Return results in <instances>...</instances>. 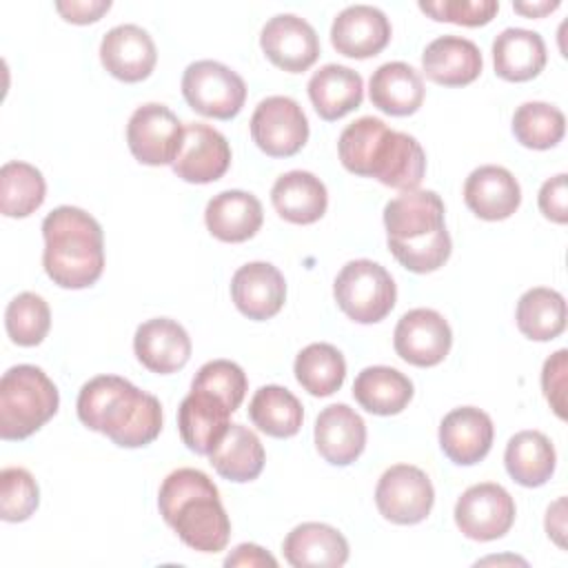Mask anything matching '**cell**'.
Segmentation results:
<instances>
[{"mask_svg":"<svg viewBox=\"0 0 568 568\" xmlns=\"http://www.w3.org/2000/svg\"><path fill=\"white\" fill-rule=\"evenodd\" d=\"M55 9L67 22L89 24L111 9V0H58Z\"/></svg>","mask_w":568,"mask_h":568,"instance_id":"obj_46","label":"cell"},{"mask_svg":"<svg viewBox=\"0 0 568 568\" xmlns=\"http://www.w3.org/2000/svg\"><path fill=\"white\" fill-rule=\"evenodd\" d=\"M453 344V331L442 313L433 308H413L404 313L393 333L395 353L419 368L439 364Z\"/></svg>","mask_w":568,"mask_h":568,"instance_id":"obj_12","label":"cell"},{"mask_svg":"<svg viewBox=\"0 0 568 568\" xmlns=\"http://www.w3.org/2000/svg\"><path fill=\"white\" fill-rule=\"evenodd\" d=\"M353 397L373 415H397L413 399V382L393 366H366L353 382Z\"/></svg>","mask_w":568,"mask_h":568,"instance_id":"obj_33","label":"cell"},{"mask_svg":"<svg viewBox=\"0 0 568 568\" xmlns=\"http://www.w3.org/2000/svg\"><path fill=\"white\" fill-rule=\"evenodd\" d=\"M75 408L87 428L122 448H142L162 430L160 399L120 375L91 377L80 388Z\"/></svg>","mask_w":568,"mask_h":568,"instance_id":"obj_1","label":"cell"},{"mask_svg":"<svg viewBox=\"0 0 568 568\" xmlns=\"http://www.w3.org/2000/svg\"><path fill=\"white\" fill-rule=\"evenodd\" d=\"M419 9L439 22L481 27L495 18V13L499 11V2L497 0H437V2L422 0Z\"/></svg>","mask_w":568,"mask_h":568,"instance_id":"obj_43","label":"cell"},{"mask_svg":"<svg viewBox=\"0 0 568 568\" xmlns=\"http://www.w3.org/2000/svg\"><path fill=\"white\" fill-rule=\"evenodd\" d=\"M231 297L242 315L264 322L280 313L286 300V282L271 262H248L233 273Z\"/></svg>","mask_w":568,"mask_h":568,"instance_id":"obj_17","label":"cell"},{"mask_svg":"<svg viewBox=\"0 0 568 568\" xmlns=\"http://www.w3.org/2000/svg\"><path fill=\"white\" fill-rule=\"evenodd\" d=\"M271 202L277 215L291 224H313L328 206L324 182L308 171H288L271 189Z\"/></svg>","mask_w":568,"mask_h":568,"instance_id":"obj_30","label":"cell"},{"mask_svg":"<svg viewBox=\"0 0 568 568\" xmlns=\"http://www.w3.org/2000/svg\"><path fill=\"white\" fill-rule=\"evenodd\" d=\"M484 67L479 47L462 36H439L426 44L422 69L426 78L444 87H464L479 78Z\"/></svg>","mask_w":568,"mask_h":568,"instance_id":"obj_25","label":"cell"},{"mask_svg":"<svg viewBox=\"0 0 568 568\" xmlns=\"http://www.w3.org/2000/svg\"><path fill=\"white\" fill-rule=\"evenodd\" d=\"M231 164V146L226 138L202 122L184 126V138L178 158L173 160V173L191 184H209L220 180Z\"/></svg>","mask_w":568,"mask_h":568,"instance_id":"obj_14","label":"cell"},{"mask_svg":"<svg viewBox=\"0 0 568 568\" xmlns=\"http://www.w3.org/2000/svg\"><path fill=\"white\" fill-rule=\"evenodd\" d=\"M260 47L282 71L302 73L320 58V38L315 29L295 13H277L262 27Z\"/></svg>","mask_w":568,"mask_h":568,"instance_id":"obj_13","label":"cell"},{"mask_svg":"<svg viewBox=\"0 0 568 568\" xmlns=\"http://www.w3.org/2000/svg\"><path fill=\"white\" fill-rule=\"evenodd\" d=\"M426 173V153L422 144L402 131L388 129L384 135L373 164L371 175L384 186L399 191H415Z\"/></svg>","mask_w":568,"mask_h":568,"instance_id":"obj_24","label":"cell"},{"mask_svg":"<svg viewBox=\"0 0 568 568\" xmlns=\"http://www.w3.org/2000/svg\"><path fill=\"white\" fill-rule=\"evenodd\" d=\"M515 499L493 481H481L462 493L455 504L457 528L475 541H493L504 537L515 524Z\"/></svg>","mask_w":568,"mask_h":568,"instance_id":"obj_11","label":"cell"},{"mask_svg":"<svg viewBox=\"0 0 568 568\" xmlns=\"http://www.w3.org/2000/svg\"><path fill=\"white\" fill-rule=\"evenodd\" d=\"M564 508H566V499L564 497H559L552 506H548V510H546V532H548V537H552L555 539V544L557 546H566V541H564V535H566V513H564Z\"/></svg>","mask_w":568,"mask_h":568,"instance_id":"obj_48","label":"cell"},{"mask_svg":"<svg viewBox=\"0 0 568 568\" xmlns=\"http://www.w3.org/2000/svg\"><path fill=\"white\" fill-rule=\"evenodd\" d=\"M295 379L315 397H328L342 388L346 377L344 355L326 342L304 346L295 357Z\"/></svg>","mask_w":568,"mask_h":568,"instance_id":"obj_36","label":"cell"},{"mask_svg":"<svg viewBox=\"0 0 568 568\" xmlns=\"http://www.w3.org/2000/svg\"><path fill=\"white\" fill-rule=\"evenodd\" d=\"M138 362L158 375L180 371L191 357V337L171 317H153L138 326L133 335Z\"/></svg>","mask_w":568,"mask_h":568,"instance_id":"obj_19","label":"cell"},{"mask_svg":"<svg viewBox=\"0 0 568 568\" xmlns=\"http://www.w3.org/2000/svg\"><path fill=\"white\" fill-rule=\"evenodd\" d=\"M546 42L537 31L508 27L493 40V64L501 80H532L546 67Z\"/></svg>","mask_w":568,"mask_h":568,"instance_id":"obj_28","label":"cell"},{"mask_svg":"<svg viewBox=\"0 0 568 568\" xmlns=\"http://www.w3.org/2000/svg\"><path fill=\"white\" fill-rule=\"evenodd\" d=\"M566 371H568V351L559 348L552 353L541 368V388L550 408L557 417L566 419Z\"/></svg>","mask_w":568,"mask_h":568,"instance_id":"obj_44","label":"cell"},{"mask_svg":"<svg viewBox=\"0 0 568 568\" xmlns=\"http://www.w3.org/2000/svg\"><path fill=\"white\" fill-rule=\"evenodd\" d=\"M390 40V20L373 4H351L331 24V44L346 58L377 55Z\"/></svg>","mask_w":568,"mask_h":568,"instance_id":"obj_15","label":"cell"},{"mask_svg":"<svg viewBox=\"0 0 568 568\" xmlns=\"http://www.w3.org/2000/svg\"><path fill=\"white\" fill-rule=\"evenodd\" d=\"M231 408L213 393L191 388L178 408L180 437L189 450L209 455L231 426Z\"/></svg>","mask_w":568,"mask_h":568,"instance_id":"obj_20","label":"cell"},{"mask_svg":"<svg viewBox=\"0 0 568 568\" xmlns=\"http://www.w3.org/2000/svg\"><path fill=\"white\" fill-rule=\"evenodd\" d=\"M162 519L197 552H220L231 537V519L222 506L217 486L197 468L169 473L158 493Z\"/></svg>","mask_w":568,"mask_h":568,"instance_id":"obj_3","label":"cell"},{"mask_svg":"<svg viewBox=\"0 0 568 568\" xmlns=\"http://www.w3.org/2000/svg\"><path fill=\"white\" fill-rule=\"evenodd\" d=\"M424 80L417 69L406 62H384L368 80V95L373 106L388 115H410L424 102Z\"/></svg>","mask_w":568,"mask_h":568,"instance_id":"obj_27","label":"cell"},{"mask_svg":"<svg viewBox=\"0 0 568 568\" xmlns=\"http://www.w3.org/2000/svg\"><path fill=\"white\" fill-rule=\"evenodd\" d=\"M7 335L18 346H38L51 328V311L44 297L24 291L18 293L4 311Z\"/></svg>","mask_w":568,"mask_h":568,"instance_id":"obj_40","label":"cell"},{"mask_svg":"<svg viewBox=\"0 0 568 568\" xmlns=\"http://www.w3.org/2000/svg\"><path fill=\"white\" fill-rule=\"evenodd\" d=\"M40 504V490L27 468L9 466L0 473V517L18 524L29 519Z\"/></svg>","mask_w":568,"mask_h":568,"instance_id":"obj_41","label":"cell"},{"mask_svg":"<svg viewBox=\"0 0 568 568\" xmlns=\"http://www.w3.org/2000/svg\"><path fill=\"white\" fill-rule=\"evenodd\" d=\"M559 7V0H541V2H513V9L517 13H524L528 18H541Z\"/></svg>","mask_w":568,"mask_h":568,"instance_id":"obj_49","label":"cell"},{"mask_svg":"<svg viewBox=\"0 0 568 568\" xmlns=\"http://www.w3.org/2000/svg\"><path fill=\"white\" fill-rule=\"evenodd\" d=\"M206 457L220 477L237 484L253 481L264 468V446L260 437L242 424H231Z\"/></svg>","mask_w":568,"mask_h":568,"instance_id":"obj_31","label":"cell"},{"mask_svg":"<svg viewBox=\"0 0 568 568\" xmlns=\"http://www.w3.org/2000/svg\"><path fill=\"white\" fill-rule=\"evenodd\" d=\"M102 67L122 82H140L151 75L158 62V49L149 31L138 24H118L102 36Z\"/></svg>","mask_w":568,"mask_h":568,"instance_id":"obj_16","label":"cell"},{"mask_svg":"<svg viewBox=\"0 0 568 568\" xmlns=\"http://www.w3.org/2000/svg\"><path fill=\"white\" fill-rule=\"evenodd\" d=\"M246 386L248 382L242 366L231 359H211L202 364L191 382V388H202L217 395L233 413L240 408Z\"/></svg>","mask_w":568,"mask_h":568,"instance_id":"obj_42","label":"cell"},{"mask_svg":"<svg viewBox=\"0 0 568 568\" xmlns=\"http://www.w3.org/2000/svg\"><path fill=\"white\" fill-rule=\"evenodd\" d=\"M495 428L488 413L475 406H459L444 415L439 424V446L459 466L481 462L493 446Z\"/></svg>","mask_w":568,"mask_h":568,"instance_id":"obj_18","label":"cell"},{"mask_svg":"<svg viewBox=\"0 0 568 568\" xmlns=\"http://www.w3.org/2000/svg\"><path fill=\"white\" fill-rule=\"evenodd\" d=\"M42 266L62 288H87L104 271V235L93 215L58 206L42 220Z\"/></svg>","mask_w":568,"mask_h":568,"instance_id":"obj_4","label":"cell"},{"mask_svg":"<svg viewBox=\"0 0 568 568\" xmlns=\"http://www.w3.org/2000/svg\"><path fill=\"white\" fill-rule=\"evenodd\" d=\"M184 126L178 115L158 102L138 106L126 124V144L133 158L149 166L173 164L180 153Z\"/></svg>","mask_w":568,"mask_h":568,"instance_id":"obj_9","label":"cell"},{"mask_svg":"<svg viewBox=\"0 0 568 568\" xmlns=\"http://www.w3.org/2000/svg\"><path fill=\"white\" fill-rule=\"evenodd\" d=\"M248 417L262 433L284 439L293 437L304 419L300 399L284 386L266 384L255 390L248 404Z\"/></svg>","mask_w":568,"mask_h":568,"instance_id":"obj_35","label":"cell"},{"mask_svg":"<svg viewBox=\"0 0 568 568\" xmlns=\"http://www.w3.org/2000/svg\"><path fill=\"white\" fill-rule=\"evenodd\" d=\"M513 133L526 149L546 151L561 142L566 133L564 113L548 102H524L513 113Z\"/></svg>","mask_w":568,"mask_h":568,"instance_id":"obj_38","label":"cell"},{"mask_svg":"<svg viewBox=\"0 0 568 568\" xmlns=\"http://www.w3.org/2000/svg\"><path fill=\"white\" fill-rule=\"evenodd\" d=\"M282 552L293 568H339L348 559V541L328 524L304 521L284 537Z\"/></svg>","mask_w":568,"mask_h":568,"instance_id":"obj_23","label":"cell"},{"mask_svg":"<svg viewBox=\"0 0 568 568\" xmlns=\"http://www.w3.org/2000/svg\"><path fill=\"white\" fill-rule=\"evenodd\" d=\"M251 138L271 158H291L308 140V120L288 95L264 98L251 115Z\"/></svg>","mask_w":568,"mask_h":568,"instance_id":"obj_10","label":"cell"},{"mask_svg":"<svg viewBox=\"0 0 568 568\" xmlns=\"http://www.w3.org/2000/svg\"><path fill=\"white\" fill-rule=\"evenodd\" d=\"M375 504L384 519L413 526L430 515L435 490L428 475L413 464H395L386 468L375 486Z\"/></svg>","mask_w":568,"mask_h":568,"instance_id":"obj_8","label":"cell"},{"mask_svg":"<svg viewBox=\"0 0 568 568\" xmlns=\"http://www.w3.org/2000/svg\"><path fill=\"white\" fill-rule=\"evenodd\" d=\"M58 406L60 393L42 368L11 366L0 379V437L27 439L58 413Z\"/></svg>","mask_w":568,"mask_h":568,"instance_id":"obj_5","label":"cell"},{"mask_svg":"<svg viewBox=\"0 0 568 568\" xmlns=\"http://www.w3.org/2000/svg\"><path fill=\"white\" fill-rule=\"evenodd\" d=\"M308 98L317 115L326 122L339 120L364 100V80L344 64H324L308 80Z\"/></svg>","mask_w":568,"mask_h":568,"instance_id":"obj_29","label":"cell"},{"mask_svg":"<svg viewBox=\"0 0 568 568\" xmlns=\"http://www.w3.org/2000/svg\"><path fill=\"white\" fill-rule=\"evenodd\" d=\"M264 220L260 200L240 189H229L213 195L204 209V222L213 237L222 242H246L251 240Z\"/></svg>","mask_w":568,"mask_h":568,"instance_id":"obj_26","label":"cell"},{"mask_svg":"<svg viewBox=\"0 0 568 568\" xmlns=\"http://www.w3.org/2000/svg\"><path fill=\"white\" fill-rule=\"evenodd\" d=\"M388 133V126L373 115H364L355 122H351L337 140V153L346 171L368 178L373 158Z\"/></svg>","mask_w":568,"mask_h":568,"instance_id":"obj_39","label":"cell"},{"mask_svg":"<svg viewBox=\"0 0 568 568\" xmlns=\"http://www.w3.org/2000/svg\"><path fill=\"white\" fill-rule=\"evenodd\" d=\"M517 328L521 335L535 342H548L564 333L566 328V300L555 288L535 286L528 288L515 311Z\"/></svg>","mask_w":568,"mask_h":568,"instance_id":"obj_34","label":"cell"},{"mask_svg":"<svg viewBox=\"0 0 568 568\" xmlns=\"http://www.w3.org/2000/svg\"><path fill=\"white\" fill-rule=\"evenodd\" d=\"M224 566H277V559L273 555H268L262 546L255 544H240L226 559Z\"/></svg>","mask_w":568,"mask_h":568,"instance_id":"obj_47","label":"cell"},{"mask_svg":"<svg viewBox=\"0 0 568 568\" xmlns=\"http://www.w3.org/2000/svg\"><path fill=\"white\" fill-rule=\"evenodd\" d=\"M186 104L215 120L235 118L246 100V84L240 73L217 60H195L182 73Z\"/></svg>","mask_w":568,"mask_h":568,"instance_id":"obj_7","label":"cell"},{"mask_svg":"<svg viewBox=\"0 0 568 568\" xmlns=\"http://www.w3.org/2000/svg\"><path fill=\"white\" fill-rule=\"evenodd\" d=\"M504 464L517 484L526 488L544 486L555 473V446L541 430H519L506 444Z\"/></svg>","mask_w":568,"mask_h":568,"instance_id":"obj_32","label":"cell"},{"mask_svg":"<svg viewBox=\"0 0 568 568\" xmlns=\"http://www.w3.org/2000/svg\"><path fill=\"white\" fill-rule=\"evenodd\" d=\"M333 295L346 317L357 324H375L393 311L397 288L382 264L373 260H351L337 273Z\"/></svg>","mask_w":568,"mask_h":568,"instance_id":"obj_6","label":"cell"},{"mask_svg":"<svg viewBox=\"0 0 568 568\" xmlns=\"http://www.w3.org/2000/svg\"><path fill=\"white\" fill-rule=\"evenodd\" d=\"M444 202L435 191H402L384 206L386 242L395 260L413 273H433L453 251L444 222Z\"/></svg>","mask_w":568,"mask_h":568,"instance_id":"obj_2","label":"cell"},{"mask_svg":"<svg viewBox=\"0 0 568 568\" xmlns=\"http://www.w3.org/2000/svg\"><path fill=\"white\" fill-rule=\"evenodd\" d=\"M464 202L477 217L497 222L510 217L519 209L521 189L508 169L484 164L466 178Z\"/></svg>","mask_w":568,"mask_h":568,"instance_id":"obj_22","label":"cell"},{"mask_svg":"<svg viewBox=\"0 0 568 568\" xmlns=\"http://www.w3.org/2000/svg\"><path fill=\"white\" fill-rule=\"evenodd\" d=\"M566 173H557L555 178H548L537 195L539 202V211L544 213V217H548L550 222L557 224H566L568 222V206H566Z\"/></svg>","mask_w":568,"mask_h":568,"instance_id":"obj_45","label":"cell"},{"mask_svg":"<svg viewBox=\"0 0 568 568\" xmlns=\"http://www.w3.org/2000/svg\"><path fill=\"white\" fill-rule=\"evenodd\" d=\"M366 446V424L348 404H331L315 419V448L333 466L353 464Z\"/></svg>","mask_w":568,"mask_h":568,"instance_id":"obj_21","label":"cell"},{"mask_svg":"<svg viewBox=\"0 0 568 568\" xmlns=\"http://www.w3.org/2000/svg\"><path fill=\"white\" fill-rule=\"evenodd\" d=\"M47 182L29 162L11 160L0 169V211L7 217H27L42 206Z\"/></svg>","mask_w":568,"mask_h":568,"instance_id":"obj_37","label":"cell"}]
</instances>
